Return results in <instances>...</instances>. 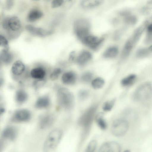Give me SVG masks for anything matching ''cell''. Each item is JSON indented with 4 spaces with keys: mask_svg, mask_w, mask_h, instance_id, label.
<instances>
[{
    "mask_svg": "<svg viewBox=\"0 0 152 152\" xmlns=\"http://www.w3.org/2000/svg\"><path fill=\"white\" fill-rule=\"evenodd\" d=\"M74 96L73 93L67 88H61L58 89L57 95V100L58 105L62 108L70 110L74 104Z\"/></svg>",
    "mask_w": 152,
    "mask_h": 152,
    "instance_id": "obj_1",
    "label": "cell"
},
{
    "mask_svg": "<svg viewBox=\"0 0 152 152\" xmlns=\"http://www.w3.org/2000/svg\"><path fill=\"white\" fill-rule=\"evenodd\" d=\"M62 134V132L59 129L52 130L49 134L45 141L44 151L51 152L55 150L61 140Z\"/></svg>",
    "mask_w": 152,
    "mask_h": 152,
    "instance_id": "obj_2",
    "label": "cell"
},
{
    "mask_svg": "<svg viewBox=\"0 0 152 152\" xmlns=\"http://www.w3.org/2000/svg\"><path fill=\"white\" fill-rule=\"evenodd\" d=\"M152 95V86L149 83H144L139 86L133 93L132 98L136 102L145 101Z\"/></svg>",
    "mask_w": 152,
    "mask_h": 152,
    "instance_id": "obj_3",
    "label": "cell"
},
{
    "mask_svg": "<svg viewBox=\"0 0 152 152\" xmlns=\"http://www.w3.org/2000/svg\"><path fill=\"white\" fill-rule=\"evenodd\" d=\"M90 24L87 19L81 18L77 20L74 23L75 33L79 39L83 41L89 34Z\"/></svg>",
    "mask_w": 152,
    "mask_h": 152,
    "instance_id": "obj_4",
    "label": "cell"
},
{
    "mask_svg": "<svg viewBox=\"0 0 152 152\" xmlns=\"http://www.w3.org/2000/svg\"><path fill=\"white\" fill-rule=\"evenodd\" d=\"M128 128L129 124L126 120L118 119L113 122L111 130L114 135L117 137H121L126 133Z\"/></svg>",
    "mask_w": 152,
    "mask_h": 152,
    "instance_id": "obj_5",
    "label": "cell"
},
{
    "mask_svg": "<svg viewBox=\"0 0 152 152\" xmlns=\"http://www.w3.org/2000/svg\"><path fill=\"white\" fill-rule=\"evenodd\" d=\"M97 107H91L87 110L80 118L78 123L84 128H89L95 113Z\"/></svg>",
    "mask_w": 152,
    "mask_h": 152,
    "instance_id": "obj_6",
    "label": "cell"
},
{
    "mask_svg": "<svg viewBox=\"0 0 152 152\" xmlns=\"http://www.w3.org/2000/svg\"><path fill=\"white\" fill-rule=\"evenodd\" d=\"M31 117L30 112L27 109H20L16 110L12 118V121L16 122H23L29 120Z\"/></svg>",
    "mask_w": 152,
    "mask_h": 152,
    "instance_id": "obj_7",
    "label": "cell"
},
{
    "mask_svg": "<svg viewBox=\"0 0 152 152\" xmlns=\"http://www.w3.org/2000/svg\"><path fill=\"white\" fill-rule=\"evenodd\" d=\"M55 118L52 114H46L41 116L39 119V124L41 129H44L49 128L54 123Z\"/></svg>",
    "mask_w": 152,
    "mask_h": 152,
    "instance_id": "obj_8",
    "label": "cell"
},
{
    "mask_svg": "<svg viewBox=\"0 0 152 152\" xmlns=\"http://www.w3.org/2000/svg\"><path fill=\"white\" fill-rule=\"evenodd\" d=\"M26 28L31 34L39 37H45L51 34L52 33V31L51 30L35 27L30 25L26 26Z\"/></svg>",
    "mask_w": 152,
    "mask_h": 152,
    "instance_id": "obj_9",
    "label": "cell"
},
{
    "mask_svg": "<svg viewBox=\"0 0 152 152\" xmlns=\"http://www.w3.org/2000/svg\"><path fill=\"white\" fill-rule=\"evenodd\" d=\"M17 134V130L14 126H8L2 131L1 136L3 139L10 141H13L16 139Z\"/></svg>",
    "mask_w": 152,
    "mask_h": 152,
    "instance_id": "obj_10",
    "label": "cell"
},
{
    "mask_svg": "<svg viewBox=\"0 0 152 152\" xmlns=\"http://www.w3.org/2000/svg\"><path fill=\"white\" fill-rule=\"evenodd\" d=\"M103 39L89 35L83 41L87 46L92 49L96 48L103 41Z\"/></svg>",
    "mask_w": 152,
    "mask_h": 152,
    "instance_id": "obj_11",
    "label": "cell"
},
{
    "mask_svg": "<svg viewBox=\"0 0 152 152\" xmlns=\"http://www.w3.org/2000/svg\"><path fill=\"white\" fill-rule=\"evenodd\" d=\"M120 145L117 142H112L106 143L100 147L99 151L101 152H119L120 151Z\"/></svg>",
    "mask_w": 152,
    "mask_h": 152,
    "instance_id": "obj_12",
    "label": "cell"
},
{
    "mask_svg": "<svg viewBox=\"0 0 152 152\" xmlns=\"http://www.w3.org/2000/svg\"><path fill=\"white\" fill-rule=\"evenodd\" d=\"M21 26L20 21L16 16L9 17L8 20V29L13 31H18Z\"/></svg>",
    "mask_w": 152,
    "mask_h": 152,
    "instance_id": "obj_13",
    "label": "cell"
},
{
    "mask_svg": "<svg viewBox=\"0 0 152 152\" xmlns=\"http://www.w3.org/2000/svg\"><path fill=\"white\" fill-rule=\"evenodd\" d=\"M25 68V66L23 62L20 60H17L12 64L11 71L13 74L19 75L23 73Z\"/></svg>",
    "mask_w": 152,
    "mask_h": 152,
    "instance_id": "obj_14",
    "label": "cell"
},
{
    "mask_svg": "<svg viewBox=\"0 0 152 152\" xmlns=\"http://www.w3.org/2000/svg\"><path fill=\"white\" fill-rule=\"evenodd\" d=\"M43 15V13L41 11L37 9H34L30 10L28 13L27 20L30 22H34L41 18Z\"/></svg>",
    "mask_w": 152,
    "mask_h": 152,
    "instance_id": "obj_15",
    "label": "cell"
},
{
    "mask_svg": "<svg viewBox=\"0 0 152 152\" xmlns=\"http://www.w3.org/2000/svg\"><path fill=\"white\" fill-rule=\"evenodd\" d=\"M103 1L104 0H82L80 5L84 9H90L99 6Z\"/></svg>",
    "mask_w": 152,
    "mask_h": 152,
    "instance_id": "obj_16",
    "label": "cell"
},
{
    "mask_svg": "<svg viewBox=\"0 0 152 152\" xmlns=\"http://www.w3.org/2000/svg\"><path fill=\"white\" fill-rule=\"evenodd\" d=\"M76 76L75 74L72 72H67L64 73L61 77L62 82L67 85L74 83L76 80Z\"/></svg>",
    "mask_w": 152,
    "mask_h": 152,
    "instance_id": "obj_17",
    "label": "cell"
},
{
    "mask_svg": "<svg viewBox=\"0 0 152 152\" xmlns=\"http://www.w3.org/2000/svg\"><path fill=\"white\" fill-rule=\"evenodd\" d=\"M46 75L45 69L41 67H37L31 69L30 72L31 76L36 79H43Z\"/></svg>",
    "mask_w": 152,
    "mask_h": 152,
    "instance_id": "obj_18",
    "label": "cell"
},
{
    "mask_svg": "<svg viewBox=\"0 0 152 152\" xmlns=\"http://www.w3.org/2000/svg\"><path fill=\"white\" fill-rule=\"evenodd\" d=\"M50 104L49 98L47 96H43L38 99L36 102L35 106L37 108L42 109L47 107Z\"/></svg>",
    "mask_w": 152,
    "mask_h": 152,
    "instance_id": "obj_19",
    "label": "cell"
},
{
    "mask_svg": "<svg viewBox=\"0 0 152 152\" xmlns=\"http://www.w3.org/2000/svg\"><path fill=\"white\" fill-rule=\"evenodd\" d=\"M91 56V55L90 52L87 51H83L77 58V61L79 64H84L90 60Z\"/></svg>",
    "mask_w": 152,
    "mask_h": 152,
    "instance_id": "obj_20",
    "label": "cell"
},
{
    "mask_svg": "<svg viewBox=\"0 0 152 152\" xmlns=\"http://www.w3.org/2000/svg\"><path fill=\"white\" fill-rule=\"evenodd\" d=\"M152 54V44L149 46L139 49L136 53L137 56L139 58L147 57Z\"/></svg>",
    "mask_w": 152,
    "mask_h": 152,
    "instance_id": "obj_21",
    "label": "cell"
},
{
    "mask_svg": "<svg viewBox=\"0 0 152 152\" xmlns=\"http://www.w3.org/2000/svg\"><path fill=\"white\" fill-rule=\"evenodd\" d=\"M28 95L23 90L20 89L18 90L15 94V98L16 102L19 103H23L27 100Z\"/></svg>",
    "mask_w": 152,
    "mask_h": 152,
    "instance_id": "obj_22",
    "label": "cell"
},
{
    "mask_svg": "<svg viewBox=\"0 0 152 152\" xmlns=\"http://www.w3.org/2000/svg\"><path fill=\"white\" fill-rule=\"evenodd\" d=\"M136 79V75L131 74L123 78L121 80V84L124 86H129L135 82Z\"/></svg>",
    "mask_w": 152,
    "mask_h": 152,
    "instance_id": "obj_23",
    "label": "cell"
},
{
    "mask_svg": "<svg viewBox=\"0 0 152 152\" xmlns=\"http://www.w3.org/2000/svg\"><path fill=\"white\" fill-rule=\"evenodd\" d=\"M104 114L102 112L98 113L96 115L95 120L99 127L102 129H106L107 123L104 118Z\"/></svg>",
    "mask_w": 152,
    "mask_h": 152,
    "instance_id": "obj_24",
    "label": "cell"
},
{
    "mask_svg": "<svg viewBox=\"0 0 152 152\" xmlns=\"http://www.w3.org/2000/svg\"><path fill=\"white\" fill-rule=\"evenodd\" d=\"M0 58L2 62L5 64H8L10 63L12 61L13 56L9 51H1Z\"/></svg>",
    "mask_w": 152,
    "mask_h": 152,
    "instance_id": "obj_25",
    "label": "cell"
},
{
    "mask_svg": "<svg viewBox=\"0 0 152 152\" xmlns=\"http://www.w3.org/2000/svg\"><path fill=\"white\" fill-rule=\"evenodd\" d=\"M118 49L116 47H110L107 50L104 54V56L106 58H112L117 55Z\"/></svg>",
    "mask_w": 152,
    "mask_h": 152,
    "instance_id": "obj_26",
    "label": "cell"
},
{
    "mask_svg": "<svg viewBox=\"0 0 152 152\" xmlns=\"http://www.w3.org/2000/svg\"><path fill=\"white\" fill-rule=\"evenodd\" d=\"M133 47L127 41L125 43L121 53V57L125 58L128 56L131 52Z\"/></svg>",
    "mask_w": 152,
    "mask_h": 152,
    "instance_id": "obj_27",
    "label": "cell"
},
{
    "mask_svg": "<svg viewBox=\"0 0 152 152\" xmlns=\"http://www.w3.org/2000/svg\"><path fill=\"white\" fill-rule=\"evenodd\" d=\"M123 19L125 23L131 25H134L137 22L136 17L130 13L123 17Z\"/></svg>",
    "mask_w": 152,
    "mask_h": 152,
    "instance_id": "obj_28",
    "label": "cell"
},
{
    "mask_svg": "<svg viewBox=\"0 0 152 152\" xmlns=\"http://www.w3.org/2000/svg\"><path fill=\"white\" fill-rule=\"evenodd\" d=\"M0 46L3 52L8 51L9 45L8 41L4 37L1 35L0 36Z\"/></svg>",
    "mask_w": 152,
    "mask_h": 152,
    "instance_id": "obj_29",
    "label": "cell"
},
{
    "mask_svg": "<svg viewBox=\"0 0 152 152\" xmlns=\"http://www.w3.org/2000/svg\"><path fill=\"white\" fill-rule=\"evenodd\" d=\"M104 83L103 79L100 77H97L94 79L92 82V85L95 89H99L103 87Z\"/></svg>",
    "mask_w": 152,
    "mask_h": 152,
    "instance_id": "obj_30",
    "label": "cell"
},
{
    "mask_svg": "<svg viewBox=\"0 0 152 152\" xmlns=\"http://www.w3.org/2000/svg\"><path fill=\"white\" fill-rule=\"evenodd\" d=\"M147 33L145 39V42L147 43H152V23L147 25Z\"/></svg>",
    "mask_w": 152,
    "mask_h": 152,
    "instance_id": "obj_31",
    "label": "cell"
},
{
    "mask_svg": "<svg viewBox=\"0 0 152 152\" xmlns=\"http://www.w3.org/2000/svg\"><path fill=\"white\" fill-rule=\"evenodd\" d=\"M116 100L115 98L113 99L111 101H107L105 102L103 104L102 108L105 111H110L113 107L115 103Z\"/></svg>",
    "mask_w": 152,
    "mask_h": 152,
    "instance_id": "obj_32",
    "label": "cell"
},
{
    "mask_svg": "<svg viewBox=\"0 0 152 152\" xmlns=\"http://www.w3.org/2000/svg\"><path fill=\"white\" fill-rule=\"evenodd\" d=\"M61 72V70L60 68H55L52 72L50 75V79L52 80H56Z\"/></svg>",
    "mask_w": 152,
    "mask_h": 152,
    "instance_id": "obj_33",
    "label": "cell"
},
{
    "mask_svg": "<svg viewBox=\"0 0 152 152\" xmlns=\"http://www.w3.org/2000/svg\"><path fill=\"white\" fill-rule=\"evenodd\" d=\"M97 145V142L96 140L91 141L88 144L86 149L87 152H93L96 149Z\"/></svg>",
    "mask_w": 152,
    "mask_h": 152,
    "instance_id": "obj_34",
    "label": "cell"
},
{
    "mask_svg": "<svg viewBox=\"0 0 152 152\" xmlns=\"http://www.w3.org/2000/svg\"><path fill=\"white\" fill-rule=\"evenodd\" d=\"M89 93L88 92L85 90L80 91L78 93V97L81 101H83L86 99L88 97Z\"/></svg>",
    "mask_w": 152,
    "mask_h": 152,
    "instance_id": "obj_35",
    "label": "cell"
},
{
    "mask_svg": "<svg viewBox=\"0 0 152 152\" xmlns=\"http://www.w3.org/2000/svg\"><path fill=\"white\" fill-rule=\"evenodd\" d=\"M76 0H66L63 4L64 9L68 10L76 2Z\"/></svg>",
    "mask_w": 152,
    "mask_h": 152,
    "instance_id": "obj_36",
    "label": "cell"
},
{
    "mask_svg": "<svg viewBox=\"0 0 152 152\" xmlns=\"http://www.w3.org/2000/svg\"><path fill=\"white\" fill-rule=\"evenodd\" d=\"M64 0H53L51 4V7L55 8L63 5Z\"/></svg>",
    "mask_w": 152,
    "mask_h": 152,
    "instance_id": "obj_37",
    "label": "cell"
},
{
    "mask_svg": "<svg viewBox=\"0 0 152 152\" xmlns=\"http://www.w3.org/2000/svg\"><path fill=\"white\" fill-rule=\"evenodd\" d=\"M45 79H37L33 83L34 86L36 88H38L42 86L45 83Z\"/></svg>",
    "mask_w": 152,
    "mask_h": 152,
    "instance_id": "obj_38",
    "label": "cell"
},
{
    "mask_svg": "<svg viewBox=\"0 0 152 152\" xmlns=\"http://www.w3.org/2000/svg\"><path fill=\"white\" fill-rule=\"evenodd\" d=\"M92 74L90 73L85 74L82 77V79L84 82L89 81L92 78Z\"/></svg>",
    "mask_w": 152,
    "mask_h": 152,
    "instance_id": "obj_39",
    "label": "cell"
},
{
    "mask_svg": "<svg viewBox=\"0 0 152 152\" xmlns=\"http://www.w3.org/2000/svg\"><path fill=\"white\" fill-rule=\"evenodd\" d=\"M13 0H7V7L8 9H10L13 4Z\"/></svg>",
    "mask_w": 152,
    "mask_h": 152,
    "instance_id": "obj_40",
    "label": "cell"
},
{
    "mask_svg": "<svg viewBox=\"0 0 152 152\" xmlns=\"http://www.w3.org/2000/svg\"><path fill=\"white\" fill-rule=\"evenodd\" d=\"M5 111L4 109L3 108H1L0 110V114H1L3 113Z\"/></svg>",
    "mask_w": 152,
    "mask_h": 152,
    "instance_id": "obj_41",
    "label": "cell"
},
{
    "mask_svg": "<svg viewBox=\"0 0 152 152\" xmlns=\"http://www.w3.org/2000/svg\"><path fill=\"white\" fill-rule=\"evenodd\" d=\"M45 0L47 1H50V0Z\"/></svg>",
    "mask_w": 152,
    "mask_h": 152,
    "instance_id": "obj_42",
    "label": "cell"
},
{
    "mask_svg": "<svg viewBox=\"0 0 152 152\" xmlns=\"http://www.w3.org/2000/svg\"><path fill=\"white\" fill-rule=\"evenodd\" d=\"M33 0L35 1H38L39 0Z\"/></svg>",
    "mask_w": 152,
    "mask_h": 152,
    "instance_id": "obj_43",
    "label": "cell"
}]
</instances>
